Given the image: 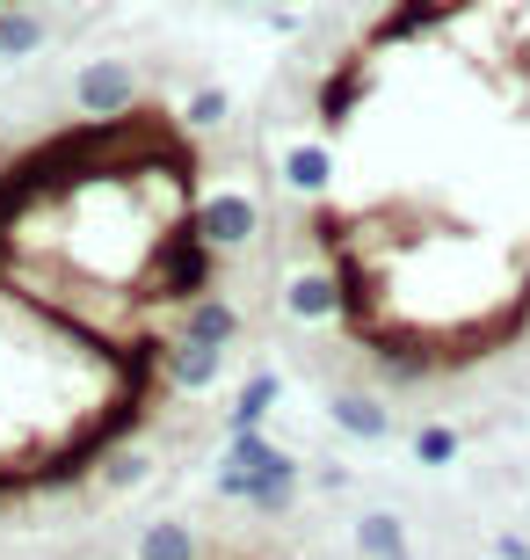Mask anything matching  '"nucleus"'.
<instances>
[{
    "label": "nucleus",
    "instance_id": "19",
    "mask_svg": "<svg viewBox=\"0 0 530 560\" xmlns=\"http://www.w3.org/2000/svg\"><path fill=\"white\" fill-rule=\"evenodd\" d=\"M269 458H284V444H276L269 430H225V466H247V474H255V466H269Z\"/></svg>",
    "mask_w": 530,
    "mask_h": 560
},
{
    "label": "nucleus",
    "instance_id": "11",
    "mask_svg": "<svg viewBox=\"0 0 530 560\" xmlns=\"http://www.w3.org/2000/svg\"><path fill=\"white\" fill-rule=\"evenodd\" d=\"M450 8H458V0H392L386 15H378V30H370V44H378V51H386V44H414V37H428V30H444Z\"/></svg>",
    "mask_w": 530,
    "mask_h": 560
},
{
    "label": "nucleus",
    "instance_id": "7",
    "mask_svg": "<svg viewBox=\"0 0 530 560\" xmlns=\"http://www.w3.org/2000/svg\"><path fill=\"white\" fill-rule=\"evenodd\" d=\"M327 422H334L349 444H386L392 436V408H386V394H370V386H327Z\"/></svg>",
    "mask_w": 530,
    "mask_h": 560
},
{
    "label": "nucleus",
    "instance_id": "1",
    "mask_svg": "<svg viewBox=\"0 0 530 560\" xmlns=\"http://www.w3.org/2000/svg\"><path fill=\"white\" fill-rule=\"evenodd\" d=\"M219 262H225V255L204 248L189 219L161 226V233H153V255H145V270H139V306H175V313H182L189 299L219 291Z\"/></svg>",
    "mask_w": 530,
    "mask_h": 560
},
{
    "label": "nucleus",
    "instance_id": "20",
    "mask_svg": "<svg viewBox=\"0 0 530 560\" xmlns=\"http://www.w3.org/2000/svg\"><path fill=\"white\" fill-rule=\"evenodd\" d=\"M494 560H530V539L523 532H502V539H494Z\"/></svg>",
    "mask_w": 530,
    "mask_h": 560
},
{
    "label": "nucleus",
    "instance_id": "23",
    "mask_svg": "<svg viewBox=\"0 0 530 560\" xmlns=\"http://www.w3.org/2000/svg\"><path fill=\"white\" fill-rule=\"evenodd\" d=\"M392 560H414V546H408V553H392Z\"/></svg>",
    "mask_w": 530,
    "mask_h": 560
},
{
    "label": "nucleus",
    "instance_id": "6",
    "mask_svg": "<svg viewBox=\"0 0 530 560\" xmlns=\"http://www.w3.org/2000/svg\"><path fill=\"white\" fill-rule=\"evenodd\" d=\"M153 364H161V386L167 394H211L225 372V350H204V342H182V335H161L153 342Z\"/></svg>",
    "mask_w": 530,
    "mask_h": 560
},
{
    "label": "nucleus",
    "instance_id": "17",
    "mask_svg": "<svg viewBox=\"0 0 530 560\" xmlns=\"http://www.w3.org/2000/svg\"><path fill=\"white\" fill-rule=\"evenodd\" d=\"M182 125H189V131H225V125H233V88L197 81V88L182 95Z\"/></svg>",
    "mask_w": 530,
    "mask_h": 560
},
{
    "label": "nucleus",
    "instance_id": "18",
    "mask_svg": "<svg viewBox=\"0 0 530 560\" xmlns=\"http://www.w3.org/2000/svg\"><path fill=\"white\" fill-rule=\"evenodd\" d=\"M458 452H466L458 422H422L414 430V466H458Z\"/></svg>",
    "mask_w": 530,
    "mask_h": 560
},
{
    "label": "nucleus",
    "instance_id": "3",
    "mask_svg": "<svg viewBox=\"0 0 530 560\" xmlns=\"http://www.w3.org/2000/svg\"><path fill=\"white\" fill-rule=\"evenodd\" d=\"M298 488H306V466H298L291 452L269 458V466H255V474L219 458V495H225V502H247L255 517H284L291 502H298Z\"/></svg>",
    "mask_w": 530,
    "mask_h": 560
},
{
    "label": "nucleus",
    "instance_id": "5",
    "mask_svg": "<svg viewBox=\"0 0 530 560\" xmlns=\"http://www.w3.org/2000/svg\"><path fill=\"white\" fill-rule=\"evenodd\" d=\"M276 306H284L291 328H327V320H342V277H334V262H298V270H284Z\"/></svg>",
    "mask_w": 530,
    "mask_h": 560
},
{
    "label": "nucleus",
    "instance_id": "13",
    "mask_svg": "<svg viewBox=\"0 0 530 560\" xmlns=\"http://www.w3.org/2000/svg\"><path fill=\"white\" fill-rule=\"evenodd\" d=\"M349 546H356V560L408 553V517H400V510H364V517L349 524Z\"/></svg>",
    "mask_w": 530,
    "mask_h": 560
},
{
    "label": "nucleus",
    "instance_id": "2",
    "mask_svg": "<svg viewBox=\"0 0 530 560\" xmlns=\"http://www.w3.org/2000/svg\"><path fill=\"white\" fill-rule=\"evenodd\" d=\"M189 226H197L204 248L247 255L262 241V197H255V189H204V197L189 205Z\"/></svg>",
    "mask_w": 530,
    "mask_h": 560
},
{
    "label": "nucleus",
    "instance_id": "12",
    "mask_svg": "<svg viewBox=\"0 0 530 560\" xmlns=\"http://www.w3.org/2000/svg\"><path fill=\"white\" fill-rule=\"evenodd\" d=\"M276 400H284V378L276 372H247L240 394L225 400V430H262V422L276 416Z\"/></svg>",
    "mask_w": 530,
    "mask_h": 560
},
{
    "label": "nucleus",
    "instance_id": "15",
    "mask_svg": "<svg viewBox=\"0 0 530 560\" xmlns=\"http://www.w3.org/2000/svg\"><path fill=\"white\" fill-rule=\"evenodd\" d=\"M153 444H109L103 452V495H131V488H145L153 480Z\"/></svg>",
    "mask_w": 530,
    "mask_h": 560
},
{
    "label": "nucleus",
    "instance_id": "8",
    "mask_svg": "<svg viewBox=\"0 0 530 560\" xmlns=\"http://www.w3.org/2000/svg\"><path fill=\"white\" fill-rule=\"evenodd\" d=\"M167 335H182V342H204V350L233 357V342L247 335V313L233 306V299H219V291H204V299H189V306L175 313V328H167Z\"/></svg>",
    "mask_w": 530,
    "mask_h": 560
},
{
    "label": "nucleus",
    "instance_id": "21",
    "mask_svg": "<svg viewBox=\"0 0 530 560\" xmlns=\"http://www.w3.org/2000/svg\"><path fill=\"white\" fill-rule=\"evenodd\" d=\"M269 560H306V553H269Z\"/></svg>",
    "mask_w": 530,
    "mask_h": 560
},
{
    "label": "nucleus",
    "instance_id": "14",
    "mask_svg": "<svg viewBox=\"0 0 530 560\" xmlns=\"http://www.w3.org/2000/svg\"><path fill=\"white\" fill-rule=\"evenodd\" d=\"M131 560H204V539L182 517H153L139 532V546H131Z\"/></svg>",
    "mask_w": 530,
    "mask_h": 560
},
{
    "label": "nucleus",
    "instance_id": "22",
    "mask_svg": "<svg viewBox=\"0 0 530 560\" xmlns=\"http://www.w3.org/2000/svg\"><path fill=\"white\" fill-rule=\"evenodd\" d=\"M225 8H255V0H225Z\"/></svg>",
    "mask_w": 530,
    "mask_h": 560
},
{
    "label": "nucleus",
    "instance_id": "16",
    "mask_svg": "<svg viewBox=\"0 0 530 560\" xmlns=\"http://www.w3.org/2000/svg\"><path fill=\"white\" fill-rule=\"evenodd\" d=\"M51 44V22L37 8H0V59H30Z\"/></svg>",
    "mask_w": 530,
    "mask_h": 560
},
{
    "label": "nucleus",
    "instance_id": "10",
    "mask_svg": "<svg viewBox=\"0 0 530 560\" xmlns=\"http://www.w3.org/2000/svg\"><path fill=\"white\" fill-rule=\"evenodd\" d=\"M370 88H378V66H370L364 51H349V59H342V66H334V73L320 81V95H313L320 125H327V131H342L349 117H356V103H364Z\"/></svg>",
    "mask_w": 530,
    "mask_h": 560
},
{
    "label": "nucleus",
    "instance_id": "4",
    "mask_svg": "<svg viewBox=\"0 0 530 560\" xmlns=\"http://www.w3.org/2000/svg\"><path fill=\"white\" fill-rule=\"evenodd\" d=\"M73 103H81L87 125L139 117V66H131V59H87L81 73H73Z\"/></svg>",
    "mask_w": 530,
    "mask_h": 560
},
{
    "label": "nucleus",
    "instance_id": "9",
    "mask_svg": "<svg viewBox=\"0 0 530 560\" xmlns=\"http://www.w3.org/2000/svg\"><path fill=\"white\" fill-rule=\"evenodd\" d=\"M276 183H284L291 197L320 205L327 189H334V145H327V139H291V145H276Z\"/></svg>",
    "mask_w": 530,
    "mask_h": 560
}]
</instances>
